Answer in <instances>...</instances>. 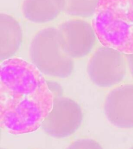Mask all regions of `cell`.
Listing matches in <instances>:
<instances>
[{
    "label": "cell",
    "instance_id": "cell-1",
    "mask_svg": "<svg viewBox=\"0 0 133 149\" xmlns=\"http://www.w3.org/2000/svg\"><path fill=\"white\" fill-rule=\"evenodd\" d=\"M54 97L41 72L19 58L0 65V126L12 134L33 132L53 107Z\"/></svg>",
    "mask_w": 133,
    "mask_h": 149
},
{
    "label": "cell",
    "instance_id": "cell-5",
    "mask_svg": "<svg viewBox=\"0 0 133 149\" xmlns=\"http://www.w3.org/2000/svg\"><path fill=\"white\" fill-rule=\"evenodd\" d=\"M82 112L78 104L65 97L54 98L53 107L42 124L46 134L56 138L68 137L79 128Z\"/></svg>",
    "mask_w": 133,
    "mask_h": 149
},
{
    "label": "cell",
    "instance_id": "cell-4",
    "mask_svg": "<svg viewBox=\"0 0 133 149\" xmlns=\"http://www.w3.org/2000/svg\"><path fill=\"white\" fill-rule=\"evenodd\" d=\"M125 54L102 46L95 52L87 65V73L95 84L108 87L121 82L126 72Z\"/></svg>",
    "mask_w": 133,
    "mask_h": 149
},
{
    "label": "cell",
    "instance_id": "cell-9",
    "mask_svg": "<svg viewBox=\"0 0 133 149\" xmlns=\"http://www.w3.org/2000/svg\"><path fill=\"white\" fill-rule=\"evenodd\" d=\"M61 11L56 0H24L22 12L30 21L44 23L55 19Z\"/></svg>",
    "mask_w": 133,
    "mask_h": 149
},
{
    "label": "cell",
    "instance_id": "cell-7",
    "mask_svg": "<svg viewBox=\"0 0 133 149\" xmlns=\"http://www.w3.org/2000/svg\"><path fill=\"white\" fill-rule=\"evenodd\" d=\"M104 111L112 125L123 129L133 128V85H121L107 96Z\"/></svg>",
    "mask_w": 133,
    "mask_h": 149
},
{
    "label": "cell",
    "instance_id": "cell-11",
    "mask_svg": "<svg viewBox=\"0 0 133 149\" xmlns=\"http://www.w3.org/2000/svg\"><path fill=\"white\" fill-rule=\"evenodd\" d=\"M70 149H100V145L92 139H80L70 144Z\"/></svg>",
    "mask_w": 133,
    "mask_h": 149
},
{
    "label": "cell",
    "instance_id": "cell-10",
    "mask_svg": "<svg viewBox=\"0 0 133 149\" xmlns=\"http://www.w3.org/2000/svg\"><path fill=\"white\" fill-rule=\"evenodd\" d=\"M61 12L72 16L90 17L95 14L99 0H56Z\"/></svg>",
    "mask_w": 133,
    "mask_h": 149
},
{
    "label": "cell",
    "instance_id": "cell-8",
    "mask_svg": "<svg viewBox=\"0 0 133 149\" xmlns=\"http://www.w3.org/2000/svg\"><path fill=\"white\" fill-rule=\"evenodd\" d=\"M22 38L18 22L9 15H0V60H7L19 48Z\"/></svg>",
    "mask_w": 133,
    "mask_h": 149
},
{
    "label": "cell",
    "instance_id": "cell-3",
    "mask_svg": "<svg viewBox=\"0 0 133 149\" xmlns=\"http://www.w3.org/2000/svg\"><path fill=\"white\" fill-rule=\"evenodd\" d=\"M33 65L44 74L65 78L74 68L73 58L63 49L58 29L48 28L38 32L30 47Z\"/></svg>",
    "mask_w": 133,
    "mask_h": 149
},
{
    "label": "cell",
    "instance_id": "cell-2",
    "mask_svg": "<svg viewBox=\"0 0 133 149\" xmlns=\"http://www.w3.org/2000/svg\"><path fill=\"white\" fill-rule=\"evenodd\" d=\"M93 26L103 46L133 53V0H99Z\"/></svg>",
    "mask_w": 133,
    "mask_h": 149
},
{
    "label": "cell",
    "instance_id": "cell-12",
    "mask_svg": "<svg viewBox=\"0 0 133 149\" xmlns=\"http://www.w3.org/2000/svg\"><path fill=\"white\" fill-rule=\"evenodd\" d=\"M46 83L48 86L49 89L50 90L54 98L60 97L63 95V88L59 83L55 81H47L46 80Z\"/></svg>",
    "mask_w": 133,
    "mask_h": 149
},
{
    "label": "cell",
    "instance_id": "cell-13",
    "mask_svg": "<svg viewBox=\"0 0 133 149\" xmlns=\"http://www.w3.org/2000/svg\"><path fill=\"white\" fill-rule=\"evenodd\" d=\"M126 57V61L128 65V68L130 69L131 75L133 77V53L126 54H125Z\"/></svg>",
    "mask_w": 133,
    "mask_h": 149
},
{
    "label": "cell",
    "instance_id": "cell-6",
    "mask_svg": "<svg viewBox=\"0 0 133 149\" xmlns=\"http://www.w3.org/2000/svg\"><path fill=\"white\" fill-rule=\"evenodd\" d=\"M65 53L73 58H81L92 50L96 34L93 26L82 20H72L58 28Z\"/></svg>",
    "mask_w": 133,
    "mask_h": 149
}]
</instances>
